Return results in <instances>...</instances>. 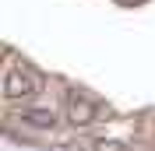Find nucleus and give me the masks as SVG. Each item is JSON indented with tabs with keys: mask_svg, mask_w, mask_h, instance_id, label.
I'll return each mask as SVG.
<instances>
[{
	"mask_svg": "<svg viewBox=\"0 0 155 151\" xmlns=\"http://www.w3.org/2000/svg\"><path fill=\"white\" fill-rule=\"evenodd\" d=\"M88 151H127V144L109 137V141H92V148H88Z\"/></svg>",
	"mask_w": 155,
	"mask_h": 151,
	"instance_id": "nucleus-4",
	"label": "nucleus"
},
{
	"mask_svg": "<svg viewBox=\"0 0 155 151\" xmlns=\"http://www.w3.org/2000/svg\"><path fill=\"white\" fill-rule=\"evenodd\" d=\"M39 92H42V77H39L35 67L14 63L7 74H4V98H11V102H28Z\"/></svg>",
	"mask_w": 155,
	"mask_h": 151,
	"instance_id": "nucleus-2",
	"label": "nucleus"
},
{
	"mask_svg": "<svg viewBox=\"0 0 155 151\" xmlns=\"http://www.w3.org/2000/svg\"><path fill=\"white\" fill-rule=\"evenodd\" d=\"M102 116H109V109L99 102V98H92L88 92H67V98H64V120H67L71 127L85 130V127L99 123Z\"/></svg>",
	"mask_w": 155,
	"mask_h": 151,
	"instance_id": "nucleus-1",
	"label": "nucleus"
},
{
	"mask_svg": "<svg viewBox=\"0 0 155 151\" xmlns=\"http://www.w3.org/2000/svg\"><path fill=\"white\" fill-rule=\"evenodd\" d=\"M18 120L25 123V127H32V130H53L60 123V116L53 113V109H39V105H32V109H21Z\"/></svg>",
	"mask_w": 155,
	"mask_h": 151,
	"instance_id": "nucleus-3",
	"label": "nucleus"
},
{
	"mask_svg": "<svg viewBox=\"0 0 155 151\" xmlns=\"http://www.w3.org/2000/svg\"><path fill=\"white\" fill-rule=\"evenodd\" d=\"M53 151H85L81 144H53Z\"/></svg>",
	"mask_w": 155,
	"mask_h": 151,
	"instance_id": "nucleus-5",
	"label": "nucleus"
}]
</instances>
